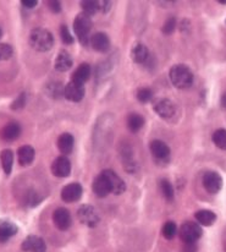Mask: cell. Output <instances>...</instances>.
<instances>
[{"instance_id":"cell-1","label":"cell","mask_w":226,"mask_h":252,"mask_svg":"<svg viewBox=\"0 0 226 252\" xmlns=\"http://www.w3.org/2000/svg\"><path fill=\"white\" fill-rule=\"evenodd\" d=\"M170 81L176 88L185 90L193 84V74L188 66L183 64H177L170 69Z\"/></svg>"},{"instance_id":"cell-2","label":"cell","mask_w":226,"mask_h":252,"mask_svg":"<svg viewBox=\"0 0 226 252\" xmlns=\"http://www.w3.org/2000/svg\"><path fill=\"white\" fill-rule=\"evenodd\" d=\"M29 45L37 52H48L54 45V38L48 30L34 29L29 33Z\"/></svg>"},{"instance_id":"cell-3","label":"cell","mask_w":226,"mask_h":252,"mask_svg":"<svg viewBox=\"0 0 226 252\" xmlns=\"http://www.w3.org/2000/svg\"><path fill=\"white\" fill-rule=\"evenodd\" d=\"M90 29H92V20H90L89 15L85 14V12L77 15L74 21V30L82 45H87L89 43Z\"/></svg>"},{"instance_id":"cell-4","label":"cell","mask_w":226,"mask_h":252,"mask_svg":"<svg viewBox=\"0 0 226 252\" xmlns=\"http://www.w3.org/2000/svg\"><path fill=\"white\" fill-rule=\"evenodd\" d=\"M202 236V228L195 221H186L180 228V238L183 244H196Z\"/></svg>"},{"instance_id":"cell-5","label":"cell","mask_w":226,"mask_h":252,"mask_svg":"<svg viewBox=\"0 0 226 252\" xmlns=\"http://www.w3.org/2000/svg\"><path fill=\"white\" fill-rule=\"evenodd\" d=\"M77 218L85 225L89 226V228H94L99 223V214L95 211L94 207L88 205H85L79 208L77 211Z\"/></svg>"},{"instance_id":"cell-6","label":"cell","mask_w":226,"mask_h":252,"mask_svg":"<svg viewBox=\"0 0 226 252\" xmlns=\"http://www.w3.org/2000/svg\"><path fill=\"white\" fill-rule=\"evenodd\" d=\"M153 109L160 118H164V119H170L176 113L175 104L170 99H167V98H159V99L154 100L153 102Z\"/></svg>"},{"instance_id":"cell-7","label":"cell","mask_w":226,"mask_h":252,"mask_svg":"<svg viewBox=\"0 0 226 252\" xmlns=\"http://www.w3.org/2000/svg\"><path fill=\"white\" fill-rule=\"evenodd\" d=\"M203 186L209 193H218L223 188V178L217 171H207L202 179Z\"/></svg>"},{"instance_id":"cell-8","label":"cell","mask_w":226,"mask_h":252,"mask_svg":"<svg viewBox=\"0 0 226 252\" xmlns=\"http://www.w3.org/2000/svg\"><path fill=\"white\" fill-rule=\"evenodd\" d=\"M100 174H102V175L105 178V180H107L108 185H109V189H110V193L120 195V193L124 192L125 189H126V185H125L124 180H122V179L120 178L115 171L104 170Z\"/></svg>"},{"instance_id":"cell-9","label":"cell","mask_w":226,"mask_h":252,"mask_svg":"<svg viewBox=\"0 0 226 252\" xmlns=\"http://www.w3.org/2000/svg\"><path fill=\"white\" fill-rule=\"evenodd\" d=\"M64 97L71 102H81L85 97V86L70 81L64 87Z\"/></svg>"},{"instance_id":"cell-10","label":"cell","mask_w":226,"mask_h":252,"mask_svg":"<svg viewBox=\"0 0 226 252\" xmlns=\"http://www.w3.org/2000/svg\"><path fill=\"white\" fill-rule=\"evenodd\" d=\"M82 192H84V189L80 185L79 183H72L69 184V185L65 186L61 190V198L62 201L67 203L76 202L81 198Z\"/></svg>"},{"instance_id":"cell-11","label":"cell","mask_w":226,"mask_h":252,"mask_svg":"<svg viewBox=\"0 0 226 252\" xmlns=\"http://www.w3.org/2000/svg\"><path fill=\"white\" fill-rule=\"evenodd\" d=\"M53 221L59 230H67L71 226V214L65 208H57L53 213Z\"/></svg>"},{"instance_id":"cell-12","label":"cell","mask_w":226,"mask_h":252,"mask_svg":"<svg viewBox=\"0 0 226 252\" xmlns=\"http://www.w3.org/2000/svg\"><path fill=\"white\" fill-rule=\"evenodd\" d=\"M52 171L57 178H67L70 173H71V163H70V160L65 156L57 157L53 162Z\"/></svg>"},{"instance_id":"cell-13","label":"cell","mask_w":226,"mask_h":252,"mask_svg":"<svg viewBox=\"0 0 226 252\" xmlns=\"http://www.w3.org/2000/svg\"><path fill=\"white\" fill-rule=\"evenodd\" d=\"M149 150L153 157L158 160H168L170 157V148L160 140H154L149 143Z\"/></svg>"},{"instance_id":"cell-14","label":"cell","mask_w":226,"mask_h":252,"mask_svg":"<svg viewBox=\"0 0 226 252\" xmlns=\"http://www.w3.org/2000/svg\"><path fill=\"white\" fill-rule=\"evenodd\" d=\"M21 248L26 252H47V246L43 239L36 235H29L25 239Z\"/></svg>"},{"instance_id":"cell-15","label":"cell","mask_w":226,"mask_h":252,"mask_svg":"<svg viewBox=\"0 0 226 252\" xmlns=\"http://www.w3.org/2000/svg\"><path fill=\"white\" fill-rule=\"evenodd\" d=\"M89 43L94 50L99 53H107L110 48V39L103 32H97L89 38Z\"/></svg>"},{"instance_id":"cell-16","label":"cell","mask_w":226,"mask_h":252,"mask_svg":"<svg viewBox=\"0 0 226 252\" xmlns=\"http://www.w3.org/2000/svg\"><path fill=\"white\" fill-rule=\"evenodd\" d=\"M20 135H21V126L17 123H9L0 131V137L6 142H12V141L17 140Z\"/></svg>"},{"instance_id":"cell-17","label":"cell","mask_w":226,"mask_h":252,"mask_svg":"<svg viewBox=\"0 0 226 252\" xmlns=\"http://www.w3.org/2000/svg\"><path fill=\"white\" fill-rule=\"evenodd\" d=\"M74 146L75 138L71 133L65 132L62 135H60L59 138H57V148L64 155H70L72 152V150H74Z\"/></svg>"},{"instance_id":"cell-18","label":"cell","mask_w":226,"mask_h":252,"mask_svg":"<svg viewBox=\"0 0 226 252\" xmlns=\"http://www.w3.org/2000/svg\"><path fill=\"white\" fill-rule=\"evenodd\" d=\"M92 189H93V192H94L95 195L100 198L107 197V196L110 193L109 185H108L107 180H105V178L102 175V174H99V175L94 179Z\"/></svg>"},{"instance_id":"cell-19","label":"cell","mask_w":226,"mask_h":252,"mask_svg":"<svg viewBox=\"0 0 226 252\" xmlns=\"http://www.w3.org/2000/svg\"><path fill=\"white\" fill-rule=\"evenodd\" d=\"M72 66V58L71 55L69 54L65 50H61V52L57 54L56 59L54 62V67L60 72H65L69 69H71Z\"/></svg>"},{"instance_id":"cell-20","label":"cell","mask_w":226,"mask_h":252,"mask_svg":"<svg viewBox=\"0 0 226 252\" xmlns=\"http://www.w3.org/2000/svg\"><path fill=\"white\" fill-rule=\"evenodd\" d=\"M90 72H92V70H90L89 64L84 63V64H81L76 70H75V72L71 76V81L85 85V82H87L89 80Z\"/></svg>"},{"instance_id":"cell-21","label":"cell","mask_w":226,"mask_h":252,"mask_svg":"<svg viewBox=\"0 0 226 252\" xmlns=\"http://www.w3.org/2000/svg\"><path fill=\"white\" fill-rule=\"evenodd\" d=\"M34 148L31 146H22L17 151V158H19L20 165H28L33 162L34 159Z\"/></svg>"},{"instance_id":"cell-22","label":"cell","mask_w":226,"mask_h":252,"mask_svg":"<svg viewBox=\"0 0 226 252\" xmlns=\"http://www.w3.org/2000/svg\"><path fill=\"white\" fill-rule=\"evenodd\" d=\"M16 233H17V226L15 225L12 221H9V220L0 221V243H5V241H7L10 238L16 235Z\"/></svg>"},{"instance_id":"cell-23","label":"cell","mask_w":226,"mask_h":252,"mask_svg":"<svg viewBox=\"0 0 226 252\" xmlns=\"http://www.w3.org/2000/svg\"><path fill=\"white\" fill-rule=\"evenodd\" d=\"M131 58L135 63L137 64H143V63L147 62V59L149 58V52H148V48L145 47L142 43H137L131 50Z\"/></svg>"},{"instance_id":"cell-24","label":"cell","mask_w":226,"mask_h":252,"mask_svg":"<svg viewBox=\"0 0 226 252\" xmlns=\"http://www.w3.org/2000/svg\"><path fill=\"white\" fill-rule=\"evenodd\" d=\"M195 218L197 219V221L200 225L210 226L217 220V214L209 210H200L195 214Z\"/></svg>"},{"instance_id":"cell-25","label":"cell","mask_w":226,"mask_h":252,"mask_svg":"<svg viewBox=\"0 0 226 252\" xmlns=\"http://www.w3.org/2000/svg\"><path fill=\"white\" fill-rule=\"evenodd\" d=\"M0 160H1L2 169L6 175H9L12 170V165H14V153L11 150H4L0 155Z\"/></svg>"},{"instance_id":"cell-26","label":"cell","mask_w":226,"mask_h":252,"mask_svg":"<svg viewBox=\"0 0 226 252\" xmlns=\"http://www.w3.org/2000/svg\"><path fill=\"white\" fill-rule=\"evenodd\" d=\"M143 125H144V119L142 115L132 113L127 117V127L130 128L131 132H138L143 127Z\"/></svg>"},{"instance_id":"cell-27","label":"cell","mask_w":226,"mask_h":252,"mask_svg":"<svg viewBox=\"0 0 226 252\" xmlns=\"http://www.w3.org/2000/svg\"><path fill=\"white\" fill-rule=\"evenodd\" d=\"M213 142L220 150L226 151V130L219 128L213 133Z\"/></svg>"},{"instance_id":"cell-28","label":"cell","mask_w":226,"mask_h":252,"mask_svg":"<svg viewBox=\"0 0 226 252\" xmlns=\"http://www.w3.org/2000/svg\"><path fill=\"white\" fill-rule=\"evenodd\" d=\"M160 190H162L163 196L165 197L167 201H172L174 200V188L170 184L169 180L164 179V180L160 181Z\"/></svg>"},{"instance_id":"cell-29","label":"cell","mask_w":226,"mask_h":252,"mask_svg":"<svg viewBox=\"0 0 226 252\" xmlns=\"http://www.w3.org/2000/svg\"><path fill=\"white\" fill-rule=\"evenodd\" d=\"M81 6L84 9V12L87 15H94L99 11V1L95 0H85L81 1Z\"/></svg>"},{"instance_id":"cell-30","label":"cell","mask_w":226,"mask_h":252,"mask_svg":"<svg viewBox=\"0 0 226 252\" xmlns=\"http://www.w3.org/2000/svg\"><path fill=\"white\" fill-rule=\"evenodd\" d=\"M177 233V226L174 221H167L163 226V235H164L165 239L168 240H171V239L175 238Z\"/></svg>"},{"instance_id":"cell-31","label":"cell","mask_w":226,"mask_h":252,"mask_svg":"<svg viewBox=\"0 0 226 252\" xmlns=\"http://www.w3.org/2000/svg\"><path fill=\"white\" fill-rule=\"evenodd\" d=\"M153 98V92L150 88H140L137 92V99L141 103H148Z\"/></svg>"},{"instance_id":"cell-32","label":"cell","mask_w":226,"mask_h":252,"mask_svg":"<svg viewBox=\"0 0 226 252\" xmlns=\"http://www.w3.org/2000/svg\"><path fill=\"white\" fill-rule=\"evenodd\" d=\"M12 50L11 45L6 44V43H0V62H4V60L10 59L12 57Z\"/></svg>"},{"instance_id":"cell-33","label":"cell","mask_w":226,"mask_h":252,"mask_svg":"<svg viewBox=\"0 0 226 252\" xmlns=\"http://www.w3.org/2000/svg\"><path fill=\"white\" fill-rule=\"evenodd\" d=\"M60 37H61V41L64 44H72L74 43V37L71 36L66 25H62L61 29H60Z\"/></svg>"},{"instance_id":"cell-34","label":"cell","mask_w":226,"mask_h":252,"mask_svg":"<svg viewBox=\"0 0 226 252\" xmlns=\"http://www.w3.org/2000/svg\"><path fill=\"white\" fill-rule=\"evenodd\" d=\"M48 93L54 98H59L60 95H64V87L60 84H52L48 87Z\"/></svg>"},{"instance_id":"cell-35","label":"cell","mask_w":226,"mask_h":252,"mask_svg":"<svg viewBox=\"0 0 226 252\" xmlns=\"http://www.w3.org/2000/svg\"><path fill=\"white\" fill-rule=\"evenodd\" d=\"M175 27H176V19L175 17H170V19H168L165 21L164 26H163V33L169 36V34H171L175 31Z\"/></svg>"},{"instance_id":"cell-36","label":"cell","mask_w":226,"mask_h":252,"mask_svg":"<svg viewBox=\"0 0 226 252\" xmlns=\"http://www.w3.org/2000/svg\"><path fill=\"white\" fill-rule=\"evenodd\" d=\"M25 104H26V94H25V93H21V94L16 98V100L11 104V109H21V108H24Z\"/></svg>"},{"instance_id":"cell-37","label":"cell","mask_w":226,"mask_h":252,"mask_svg":"<svg viewBox=\"0 0 226 252\" xmlns=\"http://www.w3.org/2000/svg\"><path fill=\"white\" fill-rule=\"evenodd\" d=\"M47 5L53 12H55V14H56V12H60V10H61V5H60V2L57 1V0H50V1L47 2Z\"/></svg>"},{"instance_id":"cell-38","label":"cell","mask_w":226,"mask_h":252,"mask_svg":"<svg viewBox=\"0 0 226 252\" xmlns=\"http://www.w3.org/2000/svg\"><path fill=\"white\" fill-rule=\"evenodd\" d=\"M181 252H197V245L196 244H185L181 249Z\"/></svg>"},{"instance_id":"cell-39","label":"cell","mask_w":226,"mask_h":252,"mask_svg":"<svg viewBox=\"0 0 226 252\" xmlns=\"http://www.w3.org/2000/svg\"><path fill=\"white\" fill-rule=\"evenodd\" d=\"M21 4L24 5L25 7H27V9H33L34 6H37L38 1H37V0H22Z\"/></svg>"},{"instance_id":"cell-40","label":"cell","mask_w":226,"mask_h":252,"mask_svg":"<svg viewBox=\"0 0 226 252\" xmlns=\"http://www.w3.org/2000/svg\"><path fill=\"white\" fill-rule=\"evenodd\" d=\"M110 5H112L110 1H99V10H102L103 12H107L110 9Z\"/></svg>"},{"instance_id":"cell-41","label":"cell","mask_w":226,"mask_h":252,"mask_svg":"<svg viewBox=\"0 0 226 252\" xmlns=\"http://www.w3.org/2000/svg\"><path fill=\"white\" fill-rule=\"evenodd\" d=\"M222 105H223V108H225L226 109V92L223 94V97H222Z\"/></svg>"},{"instance_id":"cell-42","label":"cell","mask_w":226,"mask_h":252,"mask_svg":"<svg viewBox=\"0 0 226 252\" xmlns=\"http://www.w3.org/2000/svg\"><path fill=\"white\" fill-rule=\"evenodd\" d=\"M220 4H226V0H219Z\"/></svg>"},{"instance_id":"cell-43","label":"cell","mask_w":226,"mask_h":252,"mask_svg":"<svg viewBox=\"0 0 226 252\" xmlns=\"http://www.w3.org/2000/svg\"><path fill=\"white\" fill-rule=\"evenodd\" d=\"M1 34H2V32H1V29H0V38H1Z\"/></svg>"}]
</instances>
